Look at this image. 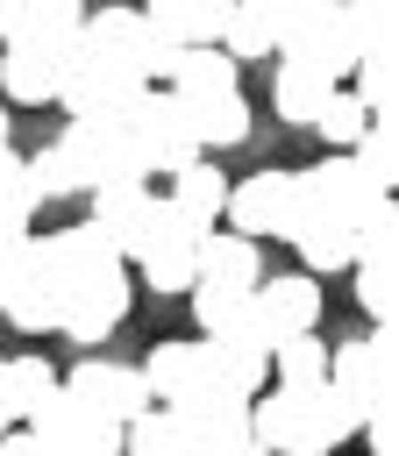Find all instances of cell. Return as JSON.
I'll use <instances>...</instances> for the list:
<instances>
[{
    "mask_svg": "<svg viewBox=\"0 0 399 456\" xmlns=\"http://www.w3.org/2000/svg\"><path fill=\"white\" fill-rule=\"evenodd\" d=\"M356 435V413L328 385H264L249 399V442L264 456H328Z\"/></svg>",
    "mask_w": 399,
    "mask_h": 456,
    "instance_id": "1",
    "label": "cell"
},
{
    "mask_svg": "<svg viewBox=\"0 0 399 456\" xmlns=\"http://www.w3.org/2000/svg\"><path fill=\"white\" fill-rule=\"evenodd\" d=\"M142 93H150V86H142V78H128L121 64H107L100 50H86V36L64 50L57 107H64L71 121H86V128H121V121H128V107H135Z\"/></svg>",
    "mask_w": 399,
    "mask_h": 456,
    "instance_id": "2",
    "label": "cell"
},
{
    "mask_svg": "<svg viewBox=\"0 0 399 456\" xmlns=\"http://www.w3.org/2000/svg\"><path fill=\"white\" fill-rule=\"evenodd\" d=\"M321 385H328V392L356 413V428H363V413L399 392V328H378V335H363V342L328 349V378H321Z\"/></svg>",
    "mask_w": 399,
    "mask_h": 456,
    "instance_id": "3",
    "label": "cell"
},
{
    "mask_svg": "<svg viewBox=\"0 0 399 456\" xmlns=\"http://www.w3.org/2000/svg\"><path fill=\"white\" fill-rule=\"evenodd\" d=\"M121 135L135 142V157H142V171L157 178H178V171H192L207 150H200V135L185 128V114H178V100L171 93H142L135 107H128V121H121Z\"/></svg>",
    "mask_w": 399,
    "mask_h": 456,
    "instance_id": "4",
    "label": "cell"
},
{
    "mask_svg": "<svg viewBox=\"0 0 399 456\" xmlns=\"http://www.w3.org/2000/svg\"><path fill=\"white\" fill-rule=\"evenodd\" d=\"M228 235L256 242V235H285L299 228V171H249L242 185H228V207H221Z\"/></svg>",
    "mask_w": 399,
    "mask_h": 456,
    "instance_id": "5",
    "label": "cell"
},
{
    "mask_svg": "<svg viewBox=\"0 0 399 456\" xmlns=\"http://www.w3.org/2000/svg\"><path fill=\"white\" fill-rule=\"evenodd\" d=\"M86 413H100V420H114V428H128V420H142L150 413V392H142V370L135 363H107V356H78L64 378H57Z\"/></svg>",
    "mask_w": 399,
    "mask_h": 456,
    "instance_id": "6",
    "label": "cell"
},
{
    "mask_svg": "<svg viewBox=\"0 0 399 456\" xmlns=\"http://www.w3.org/2000/svg\"><path fill=\"white\" fill-rule=\"evenodd\" d=\"M128 299H135V278H128V264H114V271H93V278H78V285L64 292V306H57V335H71V342H107V335L121 328Z\"/></svg>",
    "mask_w": 399,
    "mask_h": 456,
    "instance_id": "7",
    "label": "cell"
},
{
    "mask_svg": "<svg viewBox=\"0 0 399 456\" xmlns=\"http://www.w3.org/2000/svg\"><path fill=\"white\" fill-rule=\"evenodd\" d=\"M0 321L21 328V335L57 328V285H50V271H43V235H28L21 256L0 271Z\"/></svg>",
    "mask_w": 399,
    "mask_h": 456,
    "instance_id": "8",
    "label": "cell"
},
{
    "mask_svg": "<svg viewBox=\"0 0 399 456\" xmlns=\"http://www.w3.org/2000/svg\"><path fill=\"white\" fill-rule=\"evenodd\" d=\"M86 28L78 0H0V50H50L64 57Z\"/></svg>",
    "mask_w": 399,
    "mask_h": 456,
    "instance_id": "9",
    "label": "cell"
},
{
    "mask_svg": "<svg viewBox=\"0 0 399 456\" xmlns=\"http://www.w3.org/2000/svg\"><path fill=\"white\" fill-rule=\"evenodd\" d=\"M121 256H114V242L93 228V221H71V228H50L43 235V271H50V285H57V306H64V292L78 285V278H93V271H114Z\"/></svg>",
    "mask_w": 399,
    "mask_h": 456,
    "instance_id": "10",
    "label": "cell"
},
{
    "mask_svg": "<svg viewBox=\"0 0 399 456\" xmlns=\"http://www.w3.org/2000/svg\"><path fill=\"white\" fill-rule=\"evenodd\" d=\"M28 178L43 200H64V192H93V128L86 121H64V135L50 150L28 157Z\"/></svg>",
    "mask_w": 399,
    "mask_h": 456,
    "instance_id": "11",
    "label": "cell"
},
{
    "mask_svg": "<svg viewBox=\"0 0 399 456\" xmlns=\"http://www.w3.org/2000/svg\"><path fill=\"white\" fill-rule=\"evenodd\" d=\"M256 321H264L271 342H285V335H314V321H321V285H314L306 271L264 278V285H256Z\"/></svg>",
    "mask_w": 399,
    "mask_h": 456,
    "instance_id": "12",
    "label": "cell"
},
{
    "mask_svg": "<svg viewBox=\"0 0 399 456\" xmlns=\"http://www.w3.org/2000/svg\"><path fill=\"white\" fill-rule=\"evenodd\" d=\"M192 285L256 292V285H264V256H256V242H242V235H228V228L200 235V249H192Z\"/></svg>",
    "mask_w": 399,
    "mask_h": 456,
    "instance_id": "13",
    "label": "cell"
},
{
    "mask_svg": "<svg viewBox=\"0 0 399 456\" xmlns=\"http://www.w3.org/2000/svg\"><path fill=\"white\" fill-rule=\"evenodd\" d=\"M150 207H157V192H150V185H114V192H93V228L114 242V256H121V264H135L142 228H150Z\"/></svg>",
    "mask_w": 399,
    "mask_h": 456,
    "instance_id": "14",
    "label": "cell"
},
{
    "mask_svg": "<svg viewBox=\"0 0 399 456\" xmlns=\"http://www.w3.org/2000/svg\"><path fill=\"white\" fill-rule=\"evenodd\" d=\"M135 370H142V392H150V406H164V413L207 385V370H200V342H157V349H150Z\"/></svg>",
    "mask_w": 399,
    "mask_h": 456,
    "instance_id": "15",
    "label": "cell"
},
{
    "mask_svg": "<svg viewBox=\"0 0 399 456\" xmlns=\"http://www.w3.org/2000/svg\"><path fill=\"white\" fill-rule=\"evenodd\" d=\"M64 86V57L50 50H0V100L7 107H50Z\"/></svg>",
    "mask_w": 399,
    "mask_h": 456,
    "instance_id": "16",
    "label": "cell"
},
{
    "mask_svg": "<svg viewBox=\"0 0 399 456\" xmlns=\"http://www.w3.org/2000/svg\"><path fill=\"white\" fill-rule=\"evenodd\" d=\"M142 21L178 50H214L221 43V7L214 0H157V7H142Z\"/></svg>",
    "mask_w": 399,
    "mask_h": 456,
    "instance_id": "17",
    "label": "cell"
},
{
    "mask_svg": "<svg viewBox=\"0 0 399 456\" xmlns=\"http://www.w3.org/2000/svg\"><path fill=\"white\" fill-rule=\"evenodd\" d=\"M235 71L242 64H256V57H271V0H228L221 7V43H214Z\"/></svg>",
    "mask_w": 399,
    "mask_h": 456,
    "instance_id": "18",
    "label": "cell"
},
{
    "mask_svg": "<svg viewBox=\"0 0 399 456\" xmlns=\"http://www.w3.org/2000/svg\"><path fill=\"white\" fill-rule=\"evenodd\" d=\"M171 100H228V93H242L235 86V64L221 57V50H178V71H171V86H164Z\"/></svg>",
    "mask_w": 399,
    "mask_h": 456,
    "instance_id": "19",
    "label": "cell"
},
{
    "mask_svg": "<svg viewBox=\"0 0 399 456\" xmlns=\"http://www.w3.org/2000/svg\"><path fill=\"white\" fill-rule=\"evenodd\" d=\"M178 114H185V128L200 135V150H235L242 135H249V100L242 93H228V100H178Z\"/></svg>",
    "mask_w": 399,
    "mask_h": 456,
    "instance_id": "20",
    "label": "cell"
},
{
    "mask_svg": "<svg viewBox=\"0 0 399 456\" xmlns=\"http://www.w3.org/2000/svg\"><path fill=\"white\" fill-rule=\"evenodd\" d=\"M0 378H7V413H14V428H28V420L57 399V370H50L43 356H7Z\"/></svg>",
    "mask_w": 399,
    "mask_h": 456,
    "instance_id": "21",
    "label": "cell"
},
{
    "mask_svg": "<svg viewBox=\"0 0 399 456\" xmlns=\"http://www.w3.org/2000/svg\"><path fill=\"white\" fill-rule=\"evenodd\" d=\"M171 207L185 214V221H200V228H221V207H228V178L200 157L192 171H178L171 178Z\"/></svg>",
    "mask_w": 399,
    "mask_h": 456,
    "instance_id": "22",
    "label": "cell"
},
{
    "mask_svg": "<svg viewBox=\"0 0 399 456\" xmlns=\"http://www.w3.org/2000/svg\"><path fill=\"white\" fill-rule=\"evenodd\" d=\"M349 164H356V178H363L370 192H392V185H399V128H392V121H370V128L356 135Z\"/></svg>",
    "mask_w": 399,
    "mask_h": 456,
    "instance_id": "23",
    "label": "cell"
},
{
    "mask_svg": "<svg viewBox=\"0 0 399 456\" xmlns=\"http://www.w3.org/2000/svg\"><path fill=\"white\" fill-rule=\"evenodd\" d=\"M349 50H356V64L392 57V50H399V7H385V0H356V7H349Z\"/></svg>",
    "mask_w": 399,
    "mask_h": 456,
    "instance_id": "24",
    "label": "cell"
},
{
    "mask_svg": "<svg viewBox=\"0 0 399 456\" xmlns=\"http://www.w3.org/2000/svg\"><path fill=\"white\" fill-rule=\"evenodd\" d=\"M292 249L306 256V278H314V271H349V264H356V242H349L342 221H299V228H292Z\"/></svg>",
    "mask_w": 399,
    "mask_h": 456,
    "instance_id": "25",
    "label": "cell"
},
{
    "mask_svg": "<svg viewBox=\"0 0 399 456\" xmlns=\"http://www.w3.org/2000/svg\"><path fill=\"white\" fill-rule=\"evenodd\" d=\"M335 86H321V78H306V71H292V64H278V78H271V107H278V121H292V128H314V107L328 100Z\"/></svg>",
    "mask_w": 399,
    "mask_h": 456,
    "instance_id": "26",
    "label": "cell"
},
{
    "mask_svg": "<svg viewBox=\"0 0 399 456\" xmlns=\"http://www.w3.org/2000/svg\"><path fill=\"white\" fill-rule=\"evenodd\" d=\"M271 370H278V385H321L328 378V342L321 335H285V342H271Z\"/></svg>",
    "mask_w": 399,
    "mask_h": 456,
    "instance_id": "27",
    "label": "cell"
},
{
    "mask_svg": "<svg viewBox=\"0 0 399 456\" xmlns=\"http://www.w3.org/2000/svg\"><path fill=\"white\" fill-rule=\"evenodd\" d=\"M36 207H43V192H36V178H28V157L0 150V221H14V228L36 235Z\"/></svg>",
    "mask_w": 399,
    "mask_h": 456,
    "instance_id": "28",
    "label": "cell"
},
{
    "mask_svg": "<svg viewBox=\"0 0 399 456\" xmlns=\"http://www.w3.org/2000/svg\"><path fill=\"white\" fill-rule=\"evenodd\" d=\"M121 456H192V442L178 435V420H171L164 406H150L142 420L121 428Z\"/></svg>",
    "mask_w": 399,
    "mask_h": 456,
    "instance_id": "29",
    "label": "cell"
},
{
    "mask_svg": "<svg viewBox=\"0 0 399 456\" xmlns=\"http://www.w3.org/2000/svg\"><path fill=\"white\" fill-rule=\"evenodd\" d=\"M349 100L363 107V121H392V114H399V71H392V57H370V64H356V86H349Z\"/></svg>",
    "mask_w": 399,
    "mask_h": 456,
    "instance_id": "30",
    "label": "cell"
},
{
    "mask_svg": "<svg viewBox=\"0 0 399 456\" xmlns=\"http://www.w3.org/2000/svg\"><path fill=\"white\" fill-rule=\"evenodd\" d=\"M314 128H321V135L335 142V157H349V150H356V135H363L370 121H363V107L349 100V86H335V93H328V100L314 107Z\"/></svg>",
    "mask_w": 399,
    "mask_h": 456,
    "instance_id": "31",
    "label": "cell"
},
{
    "mask_svg": "<svg viewBox=\"0 0 399 456\" xmlns=\"http://www.w3.org/2000/svg\"><path fill=\"white\" fill-rule=\"evenodd\" d=\"M349 271H356L363 314H370L378 328H392V321H399V264H349Z\"/></svg>",
    "mask_w": 399,
    "mask_h": 456,
    "instance_id": "32",
    "label": "cell"
},
{
    "mask_svg": "<svg viewBox=\"0 0 399 456\" xmlns=\"http://www.w3.org/2000/svg\"><path fill=\"white\" fill-rule=\"evenodd\" d=\"M135 271H142V285H150V292H192V249L150 242V249L135 256Z\"/></svg>",
    "mask_w": 399,
    "mask_h": 456,
    "instance_id": "33",
    "label": "cell"
},
{
    "mask_svg": "<svg viewBox=\"0 0 399 456\" xmlns=\"http://www.w3.org/2000/svg\"><path fill=\"white\" fill-rule=\"evenodd\" d=\"M356 435L370 442V456H399V413H392V399H385V406H370Z\"/></svg>",
    "mask_w": 399,
    "mask_h": 456,
    "instance_id": "34",
    "label": "cell"
},
{
    "mask_svg": "<svg viewBox=\"0 0 399 456\" xmlns=\"http://www.w3.org/2000/svg\"><path fill=\"white\" fill-rule=\"evenodd\" d=\"M192 456H264V449L249 442V428H228V435H214V442H200Z\"/></svg>",
    "mask_w": 399,
    "mask_h": 456,
    "instance_id": "35",
    "label": "cell"
},
{
    "mask_svg": "<svg viewBox=\"0 0 399 456\" xmlns=\"http://www.w3.org/2000/svg\"><path fill=\"white\" fill-rule=\"evenodd\" d=\"M0 456H57V449H50L36 428H7V435H0Z\"/></svg>",
    "mask_w": 399,
    "mask_h": 456,
    "instance_id": "36",
    "label": "cell"
},
{
    "mask_svg": "<svg viewBox=\"0 0 399 456\" xmlns=\"http://www.w3.org/2000/svg\"><path fill=\"white\" fill-rule=\"evenodd\" d=\"M21 242H28V228H14V221H0V271L21 256Z\"/></svg>",
    "mask_w": 399,
    "mask_h": 456,
    "instance_id": "37",
    "label": "cell"
},
{
    "mask_svg": "<svg viewBox=\"0 0 399 456\" xmlns=\"http://www.w3.org/2000/svg\"><path fill=\"white\" fill-rule=\"evenodd\" d=\"M0 150H7V100H0Z\"/></svg>",
    "mask_w": 399,
    "mask_h": 456,
    "instance_id": "38",
    "label": "cell"
}]
</instances>
